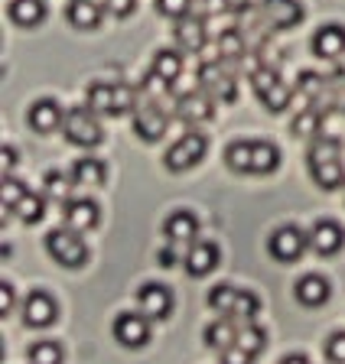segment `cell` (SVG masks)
Returning <instances> with one entry per match:
<instances>
[{"label": "cell", "mask_w": 345, "mask_h": 364, "mask_svg": "<svg viewBox=\"0 0 345 364\" xmlns=\"http://www.w3.org/2000/svg\"><path fill=\"white\" fill-rule=\"evenodd\" d=\"M251 173L254 176H267L280 166V150L270 140H251Z\"/></svg>", "instance_id": "cell-27"}, {"label": "cell", "mask_w": 345, "mask_h": 364, "mask_svg": "<svg viewBox=\"0 0 345 364\" xmlns=\"http://www.w3.org/2000/svg\"><path fill=\"white\" fill-rule=\"evenodd\" d=\"M26 186L20 179H14V176H4V182H0V202H4V212H10V208H16L20 205V198L26 196Z\"/></svg>", "instance_id": "cell-36"}, {"label": "cell", "mask_w": 345, "mask_h": 364, "mask_svg": "<svg viewBox=\"0 0 345 364\" xmlns=\"http://www.w3.org/2000/svg\"><path fill=\"white\" fill-rule=\"evenodd\" d=\"M231 10V0H202V16H222Z\"/></svg>", "instance_id": "cell-43"}, {"label": "cell", "mask_w": 345, "mask_h": 364, "mask_svg": "<svg viewBox=\"0 0 345 364\" xmlns=\"http://www.w3.org/2000/svg\"><path fill=\"white\" fill-rule=\"evenodd\" d=\"M26 358H30V364H62V361H65V351H62L59 341L39 338V341H33V345H30Z\"/></svg>", "instance_id": "cell-31"}, {"label": "cell", "mask_w": 345, "mask_h": 364, "mask_svg": "<svg viewBox=\"0 0 345 364\" xmlns=\"http://www.w3.org/2000/svg\"><path fill=\"white\" fill-rule=\"evenodd\" d=\"M235 345H238V348H245L248 355H261L264 351V345H267V335H264V328H258L254 326V322H245V326H241V332H238V341H235Z\"/></svg>", "instance_id": "cell-35"}, {"label": "cell", "mask_w": 345, "mask_h": 364, "mask_svg": "<svg viewBox=\"0 0 345 364\" xmlns=\"http://www.w3.org/2000/svg\"><path fill=\"white\" fill-rule=\"evenodd\" d=\"M156 260H160V267H176L179 264V260H176V250H173V247L160 250V254H156Z\"/></svg>", "instance_id": "cell-45"}, {"label": "cell", "mask_w": 345, "mask_h": 364, "mask_svg": "<svg viewBox=\"0 0 345 364\" xmlns=\"http://www.w3.org/2000/svg\"><path fill=\"white\" fill-rule=\"evenodd\" d=\"M192 4H196V0H156V10H160L163 16H169V20L179 23L192 14Z\"/></svg>", "instance_id": "cell-38"}, {"label": "cell", "mask_w": 345, "mask_h": 364, "mask_svg": "<svg viewBox=\"0 0 345 364\" xmlns=\"http://www.w3.org/2000/svg\"><path fill=\"white\" fill-rule=\"evenodd\" d=\"M10 4H14V0H10Z\"/></svg>", "instance_id": "cell-47"}, {"label": "cell", "mask_w": 345, "mask_h": 364, "mask_svg": "<svg viewBox=\"0 0 345 364\" xmlns=\"http://www.w3.org/2000/svg\"><path fill=\"white\" fill-rule=\"evenodd\" d=\"M322 111L319 107H307L293 117V134L297 136H322Z\"/></svg>", "instance_id": "cell-34"}, {"label": "cell", "mask_w": 345, "mask_h": 364, "mask_svg": "<svg viewBox=\"0 0 345 364\" xmlns=\"http://www.w3.org/2000/svg\"><path fill=\"white\" fill-rule=\"evenodd\" d=\"M218 364H254V355H248L238 345H231V348L218 351Z\"/></svg>", "instance_id": "cell-40"}, {"label": "cell", "mask_w": 345, "mask_h": 364, "mask_svg": "<svg viewBox=\"0 0 345 364\" xmlns=\"http://www.w3.org/2000/svg\"><path fill=\"white\" fill-rule=\"evenodd\" d=\"M218 53L222 59H248V39L238 26H228V30L218 36Z\"/></svg>", "instance_id": "cell-30"}, {"label": "cell", "mask_w": 345, "mask_h": 364, "mask_svg": "<svg viewBox=\"0 0 345 364\" xmlns=\"http://www.w3.org/2000/svg\"><path fill=\"white\" fill-rule=\"evenodd\" d=\"M134 7H137V0H107V14L117 16V20H124V16H131Z\"/></svg>", "instance_id": "cell-42"}, {"label": "cell", "mask_w": 345, "mask_h": 364, "mask_svg": "<svg viewBox=\"0 0 345 364\" xmlns=\"http://www.w3.org/2000/svg\"><path fill=\"white\" fill-rule=\"evenodd\" d=\"M280 364H309V358L307 355H287Z\"/></svg>", "instance_id": "cell-46"}, {"label": "cell", "mask_w": 345, "mask_h": 364, "mask_svg": "<svg viewBox=\"0 0 345 364\" xmlns=\"http://www.w3.org/2000/svg\"><path fill=\"white\" fill-rule=\"evenodd\" d=\"M208 43V30H206V16H186L176 23V46L183 53H202Z\"/></svg>", "instance_id": "cell-21"}, {"label": "cell", "mask_w": 345, "mask_h": 364, "mask_svg": "<svg viewBox=\"0 0 345 364\" xmlns=\"http://www.w3.org/2000/svg\"><path fill=\"white\" fill-rule=\"evenodd\" d=\"M62 134H65V140L75 144V146H98L101 136H105V130H101L98 114H95L92 107L78 105V107H69V111H65Z\"/></svg>", "instance_id": "cell-4"}, {"label": "cell", "mask_w": 345, "mask_h": 364, "mask_svg": "<svg viewBox=\"0 0 345 364\" xmlns=\"http://www.w3.org/2000/svg\"><path fill=\"white\" fill-rule=\"evenodd\" d=\"M7 16L16 26L33 30V26H39L46 20V4L43 0H14V4H7Z\"/></svg>", "instance_id": "cell-24"}, {"label": "cell", "mask_w": 345, "mask_h": 364, "mask_svg": "<svg viewBox=\"0 0 345 364\" xmlns=\"http://www.w3.org/2000/svg\"><path fill=\"white\" fill-rule=\"evenodd\" d=\"M137 303H140V312H144L147 318H169V312H173V293H169V287H163V283H144V287L137 289Z\"/></svg>", "instance_id": "cell-13"}, {"label": "cell", "mask_w": 345, "mask_h": 364, "mask_svg": "<svg viewBox=\"0 0 345 364\" xmlns=\"http://www.w3.org/2000/svg\"><path fill=\"white\" fill-rule=\"evenodd\" d=\"M62 218H65V228H72V231H92L101 221V208L92 198H69L62 205Z\"/></svg>", "instance_id": "cell-17"}, {"label": "cell", "mask_w": 345, "mask_h": 364, "mask_svg": "<svg viewBox=\"0 0 345 364\" xmlns=\"http://www.w3.org/2000/svg\"><path fill=\"white\" fill-rule=\"evenodd\" d=\"M163 235H166L169 244H186V241H196V235H199V218L192 212H186V208H179V212H173L166 221H163Z\"/></svg>", "instance_id": "cell-22"}, {"label": "cell", "mask_w": 345, "mask_h": 364, "mask_svg": "<svg viewBox=\"0 0 345 364\" xmlns=\"http://www.w3.org/2000/svg\"><path fill=\"white\" fill-rule=\"evenodd\" d=\"M55 316H59V306H55V299L46 293V289H33V293L23 299V322L30 328L53 326Z\"/></svg>", "instance_id": "cell-12"}, {"label": "cell", "mask_w": 345, "mask_h": 364, "mask_svg": "<svg viewBox=\"0 0 345 364\" xmlns=\"http://www.w3.org/2000/svg\"><path fill=\"white\" fill-rule=\"evenodd\" d=\"M251 140H235L225 146V163L231 173H251Z\"/></svg>", "instance_id": "cell-33"}, {"label": "cell", "mask_w": 345, "mask_h": 364, "mask_svg": "<svg viewBox=\"0 0 345 364\" xmlns=\"http://www.w3.org/2000/svg\"><path fill=\"white\" fill-rule=\"evenodd\" d=\"M101 14H105V7H98L95 0H72L69 7H65L69 23L78 26V30H95L101 23Z\"/></svg>", "instance_id": "cell-26"}, {"label": "cell", "mask_w": 345, "mask_h": 364, "mask_svg": "<svg viewBox=\"0 0 345 364\" xmlns=\"http://www.w3.org/2000/svg\"><path fill=\"white\" fill-rule=\"evenodd\" d=\"M307 247H309V235L297 225H280L267 241L270 257L280 260V264H293V260H299L303 254H307Z\"/></svg>", "instance_id": "cell-9"}, {"label": "cell", "mask_w": 345, "mask_h": 364, "mask_svg": "<svg viewBox=\"0 0 345 364\" xmlns=\"http://www.w3.org/2000/svg\"><path fill=\"white\" fill-rule=\"evenodd\" d=\"M208 306L222 318H235V322H254V316L261 312V299L251 293V289L231 287V283H218V287L208 289Z\"/></svg>", "instance_id": "cell-2"}, {"label": "cell", "mask_w": 345, "mask_h": 364, "mask_svg": "<svg viewBox=\"0 0 345 364\" xmlns=\"http://www.w3.org/2000/svg\"><path fill=\"white\" fill-rule=\"evenodd\" d=\"M322 351H326V358H329L332 364H345V332L329 335L326 345H322Z\"/></svg>", "instance_id": "cell-39"}, {"label": "cell", "mask_w": 345, "mask_h": 364, "mask_svg": "<svg viewBox=\"0 0 345 364\" xmlns=\"http://www.w3.org/2000/svg\"><path fill=\"white\" fill-rule=\"evenodd\" d=\"M150 75H154L160 85L173 88V85H176V78L183 75V53H176V49H160V53L154 55Z\"/></svg>", "instance_id": "cell-23"}, {"label": "cell", "mask_w": 345, "mask_h": 364, "mask_svg": "<svg viewBox=\"0 0 345 364\" xmlns=\"http://www.w3.org/2000/svg\"><path fill=\"white\" fill-rule=\"evenodd\" d=\"M309 247L319 254V257H336L339 250L345 247V228L332 218H319L309 231Z\"/></svg>", "instance_id": "cell-11"}, {"label": "cell", "mask_w": 345, "mask_h": 364, "mask_svg": "<svg viewBox=\"0 0 345 364\" xmlns=\"http://www.w3.org/2000/svg\"><path fill=\"white\" fill-rule=\"evenodd\" d=\"M206 150H208L206 134H199V130H189V134H183L176 144L166 150V156H163V166H166L169 173H186V169H192L196 163H202Z\"/></svg>", "instance_id": "cell-5"}, {"label": "cell", "mask_w": 345, "mask_h": 364, "mask_svg": "<svg viewBox=\"0 0 345 364\" xmlns=\"http://www.w3.org/2000/svg\"><path fill=\"white\" fill-rule=\"evenodd\" d=\"M261 10L270 30H290L303 20V4L299 0H261Z\"/></svg>", "instance_id": "cell-15"}, {"label": "cell", "mask_w": 345, "mask_h": 364, "mask_svg": "<svg viewBox=\"0 0 345 364\" xmlns=\"http://www.w3.org/2000/svg\"><path fill=\"white\" fill-rule=\"evenodd\" d=\"M218 260H222V254H218V244L212 241H192L189 250H186V273L189 277H208V273L218 267Z\"/></svg>", "instance_id": "cell-16"}, {"label": "cell", "mask_w": 345, "mask_h": 364, "mask_svg": "<svg viewBox=\"0 0 345 364\" xmlns=\"http://www.w3.org/2000/svg\"><path fill=\"white\" fill-rule=\"evenodd\" d=\"M176 114L183 117L186 124L212 121V114H215V101L208 98V95L199 88V85H196L192 91H186V95H179V98H176Z\"/></svg>", "instance_id": "cell-14"}, {"label": "cell", "mask_w": 345, "mask_h": 364, "mask_svg": "<svg viewBox=\"0 0 345 364\" xmlns=\"http://www.w3.org/2000/svg\"><path fill=\"white\" fill-rule=\"evenodd\" d=\"M72 186H75V179L72 176H65V173H59V169H53V173H46V192L53 198H59L62 205L69 202V192H72Z\"/></svg>", "instance_id": "cell-37"}, {"label": "cell", "mask_w": 345, "mask_h": 364, "mask_svg": "<svg viewBox=\"0 0 345 364\" xmlns=\"http://www.w3.org/2000/svg\"><path fill=\"white\" fill-rule=\"evenodd\" d=\"M14 306H16V293H14V287L4 280L0 283V316L7 318L10 312H14Z\"/></svg>", "instance_id": "cell-41"}, {"label": "cell", "mask_w": 345, "mask_h": 364, "mask_svg": "<svg viewBox=\"0 0 345 364\" xmlns=\"http://www.w3.org/2000/svg\"><path fill=\"white\" fill-rule=\"evenodd\" d=\"M166 111H163V105L154 98V95H144V98L137 101V111H134V134L144 140V144H156L163 134H166Z\"/></svg>", "instance_id": "cell-7"}, {"label": "cell", "mask_w": 345, "mask_h": 364, "mask_svg": "<svg viewBox=\"0 0 345 364\" xmlns=\"http://www.w3.org/2000/svg\"><path fill=\"white\" fill-rule=\"evenodd\" d=\"M307 169L313 182L326 192H336L345 186V163H342V144L336 136H316L307 150Z\"/></svg>", "instance_id": "cell-1"}, {"label": "cell", "mask_w": 345, "mask_h": 364, "mask_svg": "<svg viewBox=\"0 0 345 364\" xmlns=\"http://www.w3.org/2000/svg\"><path fill=\"white\" fill-rule=\"evenodd\" d=\"M88 107H92L95 114H105V117H117V107H115V85H107V82L88 85Z\"/></svg>", "instance_id": "cell-29"}, {"label": "cell", "mask_w": 345, "mask_h": 364, "mask_svg": "<svg viewBox=\"0 0 345 364\" xmlns=\"http://www.w3.org/2000/svg\"><path fill=\"white\" fill-rule=\"evenodd\" d=\"M199 88L206 91L212 101H222V105H231V101L238 98V85H235V75L225 72L222 62H202L199 65Z\"/></svg>", "instance_id": "cell-8"}, {"label": "cell", "mask_w": 345, "mask_h": 364, "mask_svg": "<svg viewBox=\"0 0 345 364\" xmlns=\"http://www.w3.org/2000/svg\"><path fill=\"white\" fill-rule=\"evenodd\" d=\"M293 296H297V303L309 306V309H319V306L329 303L332 287H329V280H326V277H319V273H307L303 280H297Z\"/></svg>", "instance_id": "cell-19"}, {"label": "cell", "mask_w": 345, "mask_h": 364, "mask_svg": "<svg viewBox=\"0 0 345 364\" xmlns=\"http://www.w3.org/2000/svg\"><path fill=\"white\" fill-rule=\"evenodd\" d=\"M14 212H16V218L23 221V225H36V221L46 218V198L39 196V192H26Z\"/></svg>", "instance_id": "cell-32"}, {"label": "cell", "mask_w": 345, "mask_h": 364, "mask_svg": "<svg viewBox=\"0 0 345 364\" xmlns=\"http://www.w3.org/2000/svg\"><path fill=\"white\" fill-rule=\"evenodd\" d=\"M111 332H115L117 345H124V348H144L150 341V318L144 312H121L115 318Z\"/></svg>", "instance_id": "cell-10"}, {"label": "cell", "mask_w": 345, "mask_h": 364, "mask_svg": "<svg viewBox=\"0 0 345 364\" xmlns=\"http://www.w3.org/2000/svg\"><path fill=\"white\" fill-rule=\"evenodd\" d=\"M26 121H30V127L36 130V134H49V130L62 127V121H65V111L59 107V101L39 98V101H33V105H30Z\"/></svg>", "instance_id": "cell-18"}, {"label": "cell", "mask_w": 345, "mask_h": 364, "mask_svg": "<svg viewBox=\"0 0 345 364\" xmlns=\"http://www.w3.org/2000/svg\"><path fill=\"white\" fill-rule=\"evenodd\" d=\"M251 88H254V95L261 98V105L267 107L270 114H280V111H287V107H290L293 91L287 88L280 78H277L274 68H267V65L258 68V72L251 75Z\"/></svg>", "instance_id": "cell-6"}, {"label": "cell", "mask_w": 345, "mask_h": 364, "mask_svg": "<svg viewBox=\"0 0 345 364\" xmlns=\"http://www.w3.org/2000/svg\"><path fill=\"white\" fill-rule=\"evenodd\" d=\"M238 332H241V326L235 318H215L212 326H206V345L215 351H225L238 341Z\"/></svg>", "instance_id": "cell-25"}, {"label": "cell", "mask_w": 345, "mask_h": 364, "mask_svg": "<svg viewBox=\"0 0 345 364\" xmlns=\"http://www.w3.org/2000/svg\"><path fill=\"white\" fill-rule=\"evenodd\" d=\"M313 55L319 59H339L345 55V26L339 23H326L313 33Z\"/></svg>", "instance_id": "cell-20"}, {"label": "cell", "mask_w": 345, "mask_h": 364, "mask_svg": "<svg viewBox=\"0 0 345 364\" xmlns=\"http://www.w3.org/2000/svg\"><path fill=\"white\" fill-rule=\"evenodd\" d=\"M46 250H49V257H53L55 264L69 267V270L85 267L88 264V257H92L88 244H85L82 235L72 231V228H55V231H49L46 235Z\"/></svg>", "instance_id": "cell-3"}, {"label": "cell", "mask_w": 345, "mask_h": 364, "mask_svg": "<svg viewBox=\"0 0 345 364\" xmlns=\"http://www.w3.org/2000/svg\"><path fill=\"white\" fill-rule=\"evenodd\" d=\"M0 156H4V176H10V166H16V150L14 146H4V150H0Z\"/></svg>", "instance_id": "cell-44"}, {"label": "cell", "mask_w": 345, "mask_h": 364, "mask_svg": "<svg viewBox=\"0 0 345 364\" xmlns=\"http://www.w3.org/2000/svg\"><path fill=\"white\" fill-rule=\"evenodd\" d=\"M72 179H75V186H101L107 179V166L95 156H82L72 166Z\"/></svg>", "instance_id": "cell-28"}]
</instances>
